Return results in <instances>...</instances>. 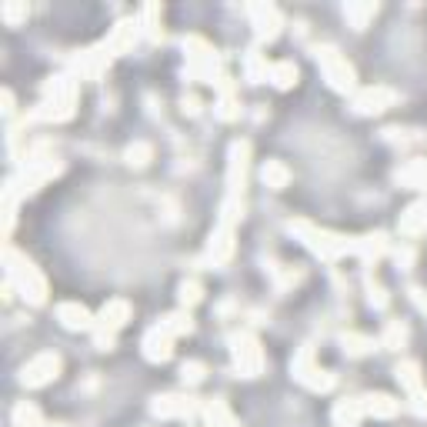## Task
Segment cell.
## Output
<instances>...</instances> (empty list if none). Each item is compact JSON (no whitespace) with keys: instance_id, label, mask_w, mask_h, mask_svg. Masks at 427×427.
Returning <instances> with one entry per match:
<instances>
[{"instance_id":"1","label":"cell","mask_w":427,"mask_h":427,"mask_svg":"<svg viewBox=\"0 0 427 427\" xmlns=\"http://www.w3.org/2000/svg\"><path fill=\"white\" fill-rule=\"evenodd\" d=\"M51 374H57V357L44 354V357H37V361H34L30 367H24V384L37 387V384L51 380Z\"/></svg>"},{"instance_id":"2","label":"cell","mask_w":427,"mask_h":427,"mask_svg":"<svg viewBox=\"0 0 427 427\" xmlns=\"http://www.w3.org/2000/svg\"><path fill=\"white\" fill-rule=\"evenodd\" d=\"M60 317H64V324H67V327H84V324H87V314H84L80 307H71V304H64V307H60Z\"/></svg>"},{"instance_id":"3","label":"cell","mask_w":427,"mask_h":427,"mask_svg":"<svg viewBox=\"0 0 427 427\" xmlns=\"http://www.w3.org/2000/svg\"><path fill=\"white\" fill-rule=\"evenodd\" d=\"M17 427H37V411L21 404V407H17Z\"/></svg>"},{"instance_id":"4","label":"cell","mask_w":427,"mask_h":427,"mask_svg":"<svg viewBox=\"0 0 427 427\" xmlns=\"http://www.w3.org/2000/svg\"><path fill=\"white\" fill-rule=\"evenodd\" d=\"M3 17H7L10 24H17L21 17H27V7H3Z\"/></svg>"}]
</instances>
